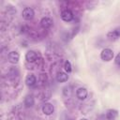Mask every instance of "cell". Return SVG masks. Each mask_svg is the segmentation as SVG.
<instances>
[{"label":"cell","mask_w":120,"mask_h":120,"mask_svg":"<svg viewBox=\"0 0 120 120\" xmlns=\"http://www.w3.org/2000/svg\"><path fill=\"white\" fill-rule=\"evenodd\" d=\"M100 58L105 62H109V61L112 60V58H113V52L111 49L106 48V49L102 50V52H100Z\"/></svg>","instance_id":"1"},{"label":"cell","mask_w":120,"mask_h":120,"mask_svg":"<svg viewBox=\"0 0 120 120\" xmlns=\"http://www.w3.org/2000/svg\"><path fill=\"white\" fill-rule=\"evenodd\" d=\"M107 38L111 41H114V40H117L119 38H120V27L118 28H115L113 30H111L110 32L107 33Z\"/></svg>","instance_id":"2"},{"label":"cell","mask_w":120,"mask_h":120,"mask_svg":"<svg viewBox=\"0 0 120 120\" xmlns=\"http://www.w3.org/2000/svg\"><path fill=\"white\" fill-rule=\"evenodd\" d=\"M22 18L24 20L30 21V20H32L34 18L35 12H34L33 8H24L22 9Z\"/></svg>","instance_id":"3"},{"label":"cell","mask_w":120,"mask_h":120,"mask_svg":"<svg viewBox=\"0 0 120 120\" xmlns=\"http://www.w3.org/2000/svg\"><path fill=\"white\" fill-rule=\"evenodd\" d=\"M73 18H74V15H73L72 11L69 9H65L61 12V19L64 22H71L73 20Z\"/></svg>","instance_id":"4"},{"label":"cell","mask_w":120,"mask_h":120,"mask_svg":"<svg viewBox=\"0 0 120 120\" xmlns=\"http://www.w3.org/2000/svg\"><path fill=\"white\" fill-rule=\"evenodd\" d=\"M8 60L11 64H17L19 62V60H20V54H19V52H16V51L10 52L8 53Z\"/></svg>","instance_id":"5"},{"label":"cell","mask_w":120,"mask_h":120,"mask_svg":"<svg viewBox=\"0 0 120 120\" xmlns=\"http://www.w3.org/2000/svg\"><path fill=\"white\" fill-rule=\"evenodd\" d=\"M54 112V107L52 103H49V102H46L43 104L42 106V112L46 115H51L52 112Z\"/></svg>","instance_id":"6"},{"label":"cell","mask_w":120,"mask_h":120,"mask_svg":"<svg viewBox=\"0 0 120 120\" xmlns=\"http://www.w3.org/2000/svg\"><path fill=\"white\" fill-rule=\"evenodd\" d=\"M38 53L35 51H28L25 54V59L29 63H34L38 60Z\"/></svg>","instance_id":"7"},{"label":"cell","mask_w":120,"mask_h":120,"mask_svg":"<svg viewBox=\"0 0 120 120\" xmlns=\"http://www.w3.org/2000/svg\"><path fill=\"white\" fill-rule=\"evenodd\" d=\"M52 23H53L52 20L51 18H49V17H43V18L40 20V25H41V27L44 28V29H48V28L52 27Z\"/></svg>","instance_id":"8"},{"label":"cell","mask_w":120,"mask_h":120,"mask_svg":"<svg viewBox=\"0 0 120 120\" xmlns=\"http://www.w3.org/2000/svg\"><path fill=\"white\" fill-rule=\"evenodd\" d=\"M87 90L84 88V87H80L77 89L76 91V97L80 99V100H84L86 98H87Z\"/></svg>","instance_id":"9"},{"label":"cell","mask_w":120,"mask_h":120,"mask_svg":"<svg viewBox=\"0 0 120 120\" xmlns=\"http://www.w3.org/2000/svg\"><path fill=\"white\" fill-rule=\"evenodd\" d=\"M25 83L29 87L34 86L37 83V78H36V76L34 74H32V73L27 74L26 77H25Z\"/></svg>","instance_id":"10"},{"label":"cell","mask_w":120,"mask_h":120,"mask_svg":"<svg viewBox=\"0 0 120 120\" xmlns=\"http://www.w3.org/2000/svg\"><path fill=\"white\" fill-rule=\"evenodd\" d=\"M23 103H24V106H25L26 108H31V107L34 105V103H35L34 97H33L32 95H27V96L24 98Z\"/></svg>","instance_id":"11"},{"label":"cell","mask_w":120,"mask_h":120,"mask_svg":"<svg viewBox=\"0 0 120 120\" xmlns=\"http://www.w3.org/2000/svg\"><path fill=\"white\" fill-rule=\"evenodd\" d=\"M68 80V75L66 72H58L56 75V81L58 82H65Z\"/></svg>","instance_id":"12"},{"label":"cell","mask_w":120,"mask_h":120,"mask_svg":"<svg viewBox=\"0 0 120 120\" xmlns=\"http://www.w3.org/2000/svg\"><path fill=\"white\" fill-rule=\"evenodd\" d=\"M117 115H118V112L116 110H114V109H110L106 112V118L109 119V120L114 119L115 117H117Z\"/></svg>","instance_id":"13"},{"label":"cell","mask_w":120,"mask_h":120,"mask_svg":"<svg viewBox=\"0 0 120 120\" xmlns=\"http://www.w3.org/2000/svg\"><path fill=\"white\" fill-rule=\"evenodd\" d=\"M64 68H65V70H66L68 73H69V72H71V71H72L71 63H70L68 60H67V61L65 62V64H64Z\"/></svg>","instance_id":"14"},{"label":"cell","mask_w":120,"mask_h":120,"mask_svg":"<svg viewBox=\"0 0 120 120\" xmlns=\"http://www.w3.org/2000/svg\"><path fill=\"white\" fill-rule=\"evenodd\" d=\"M114 63H115L117 66L120 67V52H118L117 55L115 56V58H114Z\"/></svg>","instance_id":"15"},{"label":"cell","mask_w":120,"mask_h":120,"mask_svg":"<svg viewBox=\"0 0 120 120\" xmlns=\"http://www.w3.org/2000/svg\"><path fill=\"white\" fill-rule=\"evenodd\" d=\"M80 120H87L86 118H82V119H80Z\"/></svg>","instance_id":"16"}]
</instances>
